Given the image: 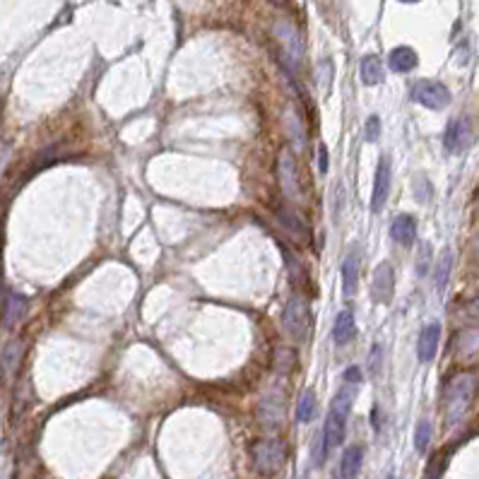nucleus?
I'll return each instance as SVG.
<instances>
[{
	"label": "nucleus",
	"mask_w": 479,
	"mask_h": 479,
	"mask_svg": "<svg viewBox=\"0 0 479 479\" xmlns=\"http://www.w3.org/2000/svg\"><path fill=\"white\" fill-rule=\"evenodd\" d=\"M352 405H354V385L344 383L342 388L337 390V395L332 397L330 414L323 426L330 448L342 446L344 436H347V417H349V412H352Z\"/></svg>",
	"instance_id": "f257e3e1"
},
{
	"label": "nucleus",
	"mask_w": 479,
	"mask_h": 479,
	"mask_svg": "<svg viewBox=\"0 0 479 479\" xmlns=\"http://www.w3.org/2000/svg\"><path fill=\"white\" fill-rule=\"evenodd\" d=\"M477 388V378L472 373H460L455 376L446 388V424L455 426L465 419L467 410L472 405V397H475Z\"/></svg>",
	"instance_id": "f03ea898"
},
{
	"label": "nucleus",
	"mask_w": 479,
	"mask_h": 479,
	"mask_svg": "<svg viewBox=\"0 0 479 479\" xmlns=\"http://www.w3.org/2000/svg\"><path fill=\"white\" fill-rule=\"evenodd\" d=\"M282 328L294 344H301L311 335V306L301 294H291L282 311Z\"/></svg>",
	"instance_id": "7ed1b4c3"
},
{
	"label": "nucleus",
	"mask_w": 479,
	"mask_h": 479,
	"mask_svg": "<svg viewBox=\"0 0 479 479\" xmlns=\"http://www.w3.org/2000/svg\"><path fill=\"white\" fill-rule=\"evenodd\" d=\"M250 455H253L255 470H258L260 475H274V472H279L284 467V463H287V443L277 436L260 438V441L253 443Z\"/></svg>",
	"instance_id": "20e7f679"
},
{
	"label": "nucleus",
	"mask_w": 479,
	"mask_h": 479,
	"mask_svg": "<svg viewBox=\"0 0 479 479\" xmlns=\"http://www.w3.org/2000/svg\"><path fill=\"white\" fill-rule=\"evenodd\" d=\"M274 37L282 46V61L289 70H299L303 63V44L299 39V32L291 22H277L274 25Z\"/></svg>",
	"instance_id": "39448f33"
},
{
	"label": "nucleus",
	"mask_w": 479,
	"mask_h": 479,
	"mask_svg": "<svg viewBox=\"0 0 479 479\" xmlns=\"http://www.w3.org/2000/svg\"><path fill=\"white\" fill-rule=\"evenodd\" d=\"M277 176H279V186H282L284 198L291 202H301L303 190H301V181H299V169H296V159L294 152L284 150L277 159Z\"/></svg>",
	"instance_id": "423d86ee"
},
{
	"label": "nucleus",
	"mask_w": 479,
	"mask_h": 479,
	"mask_svg": "<svg viewBox=\"0 0 479 479\" xmlns=\"http://www.w3.org/2000/svg\"><path fill=\"white\" fill-rule=\"evenodd\" d=\"M412 99L417 104H422L424 109L441 111L451 104V92H448L446 85L436 83V80H419L412 87Z\"/></svg>",
	"instance_id": "0eeeda50"
},
{
	"label": "nucleus",
	"mask_w": 479,
	"mask_h": 479,
	"mask_svg": "<svg viewBox=\"0 0 479 479\" xmlns=\"http://www.w3.org/2000/svg\"><path fill=\"white\" fill-rule=\"evenodd\" d=\"M390 183H393V164H390V157L383 154L376 166V178H373V190H371V202H369L373 214L383 212L390 195Z\"/></svg>",
	"instance_id": "6e6552de"
},
{
	"label": "nucleus",
	"mask_w": 479,
	"mask_h": 479,
	"mask_svg": "<svg viewBox=\"0 0 479 479\" xmlns=\"http://www.w3.org/2000/svg\"><path fill=\"white\" fill-rule=\"evenodd\" d=\"M287 417V402H284L282 390H270L258 405V419L265 429H279Z\"/></svg>",
	"instance_id": "1a4fd4ad"
},
{
	"label": "nucleus",
	"mask_w": 479,
	"mask_h": 479,
	"mask_svg": "<svg viewBox=\"0 0 479 479\" xmlns=\"http://www.w3.org/2000/svg\"><path fill=\"white\" fill-rule=\"evenodd\" d=\"M393 291H395V270L390 262H378L376 270L371 277V299L376 303H390L393 301Z\"/></svg>",
	"instance_id": "9d476101"
},
{
	"label": "nucleus",
	"mask_w": 479,
	"mask_h": 479,
	"mask_svg": "<svg viewBox=\"0 0 479 479\" xmlns=\"http://www.w3.org/2000/svg\"><path fill=\"white\" fill-rule=\"evenodd\" d=\"M472 143V126L465 116L460 119H453L451 123L446 126V133H443V147H446L451 154H460L470 147Z\"/></svg>",
	"instance_id": "9b49d317"
},
{
	"label": "nucleus",
	"mask_w": 479,
	"mask_h": 479,
	"mask_svg": "<svg viewBox=\"0 0 479 479\" xmlns=\"http://www.w3.org/2000/svg\"><path fill=\"white\" fill-rule=\"evenodd\" d=\"M274 214H277L279 224L284 226V231H287L296 243H308V241H311V226L306 224V219H303L301 214L296 212V210L279 205V207H274Z\"/></svg>",
	"instance_id": "f8f14e48"
},
{
	"label": "nucleus",
	"mask_w": 479,
	"mask_h": 479,
	"mask_svg": "<svg viewBox=\"0 0 479 479\" xmlns=\"http://www.w3.org/2000/svg\"><path fill=\"white\" fill-rule=\"evenodd\" d=\"M438 342H441V323L424 325L422 332H419V342H417V356L422 364L434 361V356L438 352Z\"/></svg>",
	"instance_id": "ddd939ff"
},
{
	"label": "nucleus",
	"mask_w": 479,
	"mask_h": 479,
	"mask_svg": "<svg viewBox=\"0 0 479 479\" xmlns=\"http://www.w3.org/2000/svg\"><path fill=\"white\" fill-rule=\"evenodd\" d=\"M390 238L400 246H412L417 241V219L412 214H397L390 224Z\"/></svg>",
	"instance_id": "4468645a"
},
{
	"label": "nucleus",
	"mask_w": 479,
	"mask_h": 479,
	"mask_svg": "<svg viewBox=\"0 0 479 479\" xmlns=\"http://www.w3.org/2000/svg\"><path fill=\"white\" fill-rule=\"evenodd\" d=\"M359 267H361V258L354 248V250H349V255L342 262V291H344V296L356 294V287H359Z\"/></svg>",
	"instance_id": "2eb2a0df"
},
{
	"label": "nucleus",
	"mask_w": 479,
	"mask_h": 479,
	"mask_svg": "<svg viewBox=\"0 0 479 479\" xmlns=\"http://www.w3.org/2000/svg\"><path fill=\"white\" fill-rule=\"evenodd\" d=\"M27 296L20 294V291H10L8 294V301H5V313H3V325L5 328H15L17 323H20L22 318H25L27 313Z\"/></svg>",
	"instance_id": "dca6fc26"
},
{
	"label": "nucleus",
	"mask_w": 479,
	"mask_h": 479,
	"mask_svg": "<svg viewBox=\"0 0 479 479\" xmlns=\"http://www.w3.org/2000/svg\"><path fill=\"white\" fill-rule=\"evenodd\" d=\"M388 63H390V70H395V73H410V70L417 68L419 58H417V51L410 49V46H397V49L390 51Z\"/></svg>",
	"instance_id": "f3484780"
},
{
	"label": "nucleus",
	"mask_w": 479,
	"mask_h": 479,
	"mask_svg": "<svg viewBox=\"0 0 479 479\" xmlns=\"http://www.w3.org/2000/svg\"><path fill=\"white\" fill-rule=\"evenodd\" d=\"M354 335H356L354 313L344 308V311L337 313V318H335V328H332V340H335V344H347Z\"/></svg>",
	"instance_id": "a211bd4d"
},
{
	"label": "nucleus",
	"mask_w": 479,
	"mask_h": 479,
	"mask_svg": "<svg viewBox=\"0 0 479 479\" xmlns=\"http://www.w3.org/2000/svg\"><path fill=\"white\" fill-rule=\"evenodd\" d=\"M284 126H287V135L291 140V145H294V154H299L303 145H306V131H303L301 116L291 107L287 109V116H284Z\"/></svg>",
	"instance_id": "6ab92c4d"
},
{
	"label": "nucleus",
	"mask_w": 479,
	"mask_h": 479,
	"mask_svg": "<svg viewBox=\"0 0 479 479\" xmlns=\"http://www.w3.org/2000/svg\"><path fill=\"white\" fill-rule=\"evenodd\" d=\"M361 465H364V448L361 446H349L342 455V477L344 479H354L361 472Z\"/></svg>",
	"instance_id": "aec40b11"
},
{
	"label": "nucleus",
	"mask_w": 479,
	"mask_h": 479,
	"mask_svg": "<svg viewBox=\"0 0 479 479\" xmlns=\"http://www.w3.org/2000/svg\"><path fill=\"white\" fill-rule=\"evenodd\" d=\"M385 78V70H383V63L378 56H364V61H361V80H364V85H381Z\"/></svg>",
	"instance_id": "412c9836"
},
{
	"label": "nucleus",
	"mask_w": 479,
	"mask_h": 479,
	"mask_svg": "<svg viewBox=\"0 0 479 479\" xmlns=\"http://www.w3.org/2000/svg\"><path fill=\"white\" fill-rule=\"evenodd\" d=\"M22 349H25V344L20 340H13L3 349V354H0V369H3V376H13L17 371L20 359H22Z\"/></svg>",
	"instance_id": "4be33fe9"
},
{
	"label": "nucleus",
	"mask_w": 479,
	"mask_h": 479,
	"mask_svg": "<svg viewBox=\"0 0 479 479\" xmlns=\"http://www.w3.org/2000/svg\"><path fill=\"white\" fill-rule=\"evenodd\" d=\"M451 270H453V250L451 248H443L441 258L436 262V272H434V279H436V289L443 291L448 284V277H451Z\"/></svg>",
	"instance_id": "5701e85b"
},
{
	"label": "nucleus",
	"mask_w": 479,
	"mask_h": 479,
	"mask_svg": "<svg viewBox=\"0 0 479 479\" xmlns=\"http://www.w3.org/2000/svg\"><path fill=\"white\" fill-rule=\"evenodd\" d=\"M296 417H299L301 424L313 422V417H315V393H313V390H306V393L301 395L299 410H296Z\"/></svg>",
	"instance_id": "b1692460"
},
{
	"label": "nucleus",
	"mask_w": 479,
	"mask_h": 479,
	"mask_svg": "<svg viewBox=\"0 0 479 479\" xmlns=\"http://www.w3.org/2000/svg\"><path fill=\"white\" fill-rule=\"evenodd\" d=\"M328 451H330L328 438H325V431L320 429L318 436H315V441H313V448H311V460H313L315 467L325 465V460H328Z\"/></svg>",
	"instance_id": "393cba45"
},
{
	"label": "nucleus",
	"mask_w": 479,
	"mask_h": 479,
	"mask_svg": "<svg viewBox=\"0 0 479 479\" xmlns=\"http://www.w3.org/2000/svg\"><path fill=\"white\" fill-rule=\"evenodd\" d=\"M431 446V424L429 419H422V422L417 424V431H414V448H417V453H426Z\"/></svg>",
	"instance_id": "a878e982"
},
{
	"label": "nucleus",
	"mask_w": 479,
	"mask_h": 479,
	"mask_svg": "<svg viewBox=\"0 0 479 479\" xmlns=\"http://www.w3.org/2000/svg\"><path fill=\"white\" fill-rule=\"evenodd\" d=\"M383 344H373L371 347V352H369V359H366V366H369V373H371V378H381V373H383Z\"/></svg>",
	"instance_id": "bb28decb"
},
{
	"label": "nucleus",
	"mask_w": 479,
	"mask_h": 479,
	"mask_svg": "<svg viewBox=\"0 0 479 479\" xmlns=\"http://www.w3.org/2000/svg\"><path fill=\"white\" fill-rule=\"evenodd\" d=\"M431 195H434V188H431L429 178H426V176L414 178V198H417L419 202H429Z\"/></svg>",
	"instance_id": "cd10ccee"
},
{
	"label": "nucleus",
	"mask_w": 479,
	"mask_h": 479,
	"mask_svg": "<svg viewBox=\"0 0 479 479\" xmlns=\"http://www.w3.org/2000/svg\"><path fill=\"white\" fill-rule=\"evenodd\" d=\"M364 133H366V140H369V143H376V140L381 138V119H378V116H369Z\"/></svg>",
	"instance_id": "c85d7f7f"
},
{
	"label": "nucleus",
	"mask_w": 479,
	"mask_h": 479,
	"mask_svg": "<svg viewBox=\"0 0 479 479\" xmlns=\"http://www.w3.org/2000/svg\"><path fill=\"white\" fill-rule=\"evenodd\" d=\"M429 260H431V246L429 243H424L422 246V255H419V265H417V272L422 274H426V270H429Z\"/></svg>",
	"instance_id": "c756f323"
},
{
	"label": "nucleus",
	"mask_w": 479,
	"mask_h": 479,
	"mask_svg": "<svg viewBox=\"0 0 479 479\" xmlns=\"http://www.w3.org/2000/svg\"><path fill=\"white\" fill-rule=\"evenodd\" d=\"M344 383H347V385H359L361 383V369H359V366H349V369L344 371Z\"/></svg>",
	"instance_id": "7c9ffc66"
},
{
	"label": "nucleus",
	"mask_w": 479,
	"mask_h": 479,
	"mask_svg": "<svg viewBox=\"0 0 479 479\" xmlns=\"http://www.w3.org/2000/svg\"><path fill=\"white\" fill-rule=\"evenodd\" d=\"M318 171L323 174H328V147L325 145H318Z\"/></svg>",
	"instance_id": "2f4dec72"
},
{
	"label": "nucleus",
	"mask_w": 479,
	"mask_h": 479,
	"mask_svg": "<svg viewBox=\"0 0 479 479\" xmlns=\"http://www.w3.org/2000/svg\"><path fill=\"white\" fill-rule=\"evenodd\" d=\"M465 315H467V318L479 320V296H477V299H472V301L465 306Z\"/></svg>",
	"instance_id": "473e14b6"
},
{
	"label": "nucleus",
	"mask_w": 479,
	"mask_h": 479,
	"mask_svg": "<svg viewBox=\"0 0 479 479\" xmlns=\"http://www.w3.org/2000/svg\"><path fill=\"white\" fill-rule=\"evenodd\" d=\"M426 479H441V465H438L436 460L429 465V470H426Z\"/></svg>",
	"instance_id": "72a5a7b5"
},
{
	"label": "nucleus",
	"mask_w": 479,
	"mask_h": 479,
	"mask_svg": "<svg viewBox=\"0 0 479 479\" xmlns=\"http://www.w3.org/2000/svg\"><path fill=\"white\" fill-rule=\"evenodd\" d=\"M371 422H373V429L381 431V410H378V407L371 410Z\"/></svg>",
	"instance_id": "f704fd0d"
},
{
	"label": "nucleus",
	"mask_w": 479,
	"mask_h": 479,
	"mask_svg": "<svg viewBox=\"0 0 479 479\" xmlns=\"http://www.w3.org/2000/svg\"><path fill=\"white\" fill-rule=\"evenodd\" d=\"M402 3H417V0H402Z\"/></svg>",
	"instance_id": "c9c22d12"
},
{
	"label": "nucleus",
	"mask_w": 479,
	"mask_h": 479,
	"mask_svg": "<svg viewBox=\"0 0 479 479\" xmlns=\"http://www.w3.org/2000/svg\"><path fill=\"white\" fill-rule=\"evenodd\" d=\"M272 3H284V0H272Z\"/></svg>",
	"instance_id": "e433bc0d"
},
{
	"label": "nucleus",
	"mask_w": 479,
	"mask_h": 479,
	"mask_svg": "<svg viewBox=\"0 0 479 479\" xmlns=\"http://www.w3.org/2000/svg\"><path fill=\"white\" fill-rule=\"evenodd\" d=\"M477 253H479V238H477Z\"/></svg>",
	"instance_id": "4c0bfd02"
},
{
	"label": "nucleus",
	"mask_w": 479,
	"mask_h": 479,
	"mask_svg": "<svg viewBox=\"0 0 479 479\" xmlns=\"http://www.w3.org/2000/svg\"><path fill=\"white\" fill-rule=\"evenodd\" d=\"M388 479H395V477H388Z\"/></svg>",
	"instance_id": "58836bf2"
}]
</instances>
